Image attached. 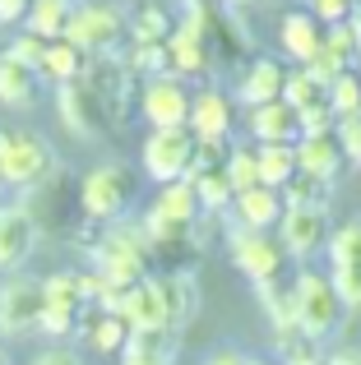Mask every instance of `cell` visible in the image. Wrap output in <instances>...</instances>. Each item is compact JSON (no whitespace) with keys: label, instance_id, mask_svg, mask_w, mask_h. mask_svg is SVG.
Listing matches in <instances>:
<instances>
[{"label":"cell","instance_id":"obj_1","mask_svg":"<svg viewBox=\"0 0 361 365\" xmlns=\"http://www.w3.org/2000/svg\"><path fill=\"white\" fill-rule=\"evenodd\" d=\"M343 296H338L334 277L320 273V268H301L297 277H292V324H297V333L310 342V347H320V342H329L338 329H343Z\"/></svg>","mask_w":361,"mask_h":365},{"label":"cell","instance_id":"obj_2","mask_svg":"<svg viewBox=\"0 0 361 365\" xmlns=\"http://www.w3.org/2000/svg\"><path fill=\"white\" fill-rule=\"evenodd\" d=\"M135 199H139V180H135V171L121 167V162L93 167L88 176H83V185H79L83 217H93V222H102V227L126 222V213L135 208Z\"/></svg>","mask_w":361,"mask_h":365},{"label":"cell","instance_id":"obj_3","mask_svg":"<svg viewBox=\"0 0 361 365\" xmlns=\"http://www.w3.org/2000/svg\"><path fill=\"white\" fill-rule=\"evenodd\" d=\"M56 171V148L37 130H0V185L37 190Z\"/></svg>","mask_w":361,"mask_h":365},{"label":"cell","instance_id":"obj_4","mask_svg":"<svg viewBox=\"0 0 361 365\" xmlns=\"http://www.w3.org/2000/svg\"><path fill=\"white\" fill-rule=\"evenodd\" d=\"M232 264L241 268L255 282V292H269V287H288V268L292 255L283 250V241L273 232H232Z\"/></svg>","mask_w":361,"mask_h":365},{"label":"cell","instance_id":"obj_5","mask_svg":"<svg viewBox=\"0 0 361 365\" xmlns=\"http://www.w3.org/2000/svg\"><path fill=\"white\" fill-rule=\"evenodd\" d=\"M88 287H83V273H51L42 277V324L37 333L46 338H74L88 314Z\"/></svg>","mask_w":361,"mask_h":365},{"label":"cell","instance_id":"obj_6","mask_svg":"<svg viewBox=\"0 0 361 365\" xmlns=\"http://www.w3.org/2000/svg\"><path fill=\"white\" fill-rule=\"evenodd\" d=\"M126 37V9L111 0H79L65 28V42H74L83 56H111Z\"/></svg>","mask_w":361,"mask_h":365},{"label":"cell","instance_id":"obj_7","mask_svg":"<svg viewBox=\"0 0 361 365\" xmlns=\"http://www.w3.org/2000/svg\"><path fill=\"white\" fill-rule=\"evenodd\" d=\"M195 158H199V139L185 130H153L139 148V162H144V176L158 180V185H176V180L195 176Z\"/></svg>","mask_w":361,"mask_h":365},{"label":"cell","instance_id":"obj_8","mask_svg":"<svg viewBox=\"0 0 361 365\" xmlns=\"http://www.w3.org/2000/svg\"><path fill=\"white\" fill-rule=\"evenodd\" d=\"M190 102H195V93L185 88V79L163 74V79H148L144 88H139V116L153 125V130H185Z\"/></svg>","mask_w":361,"mask_h":365},{"label":"cell","instance_id":"obj_9","mask_svg":"<svg viewBox=\"0 0 361 365\" xmlns=\"http://www.w3.org/2000/svg\"><path fill=\"white\" fill-rule=\"evenodd\" d=\"M329 277L347 310H361V217L343 222L329 236Z\"/></svg>","mask_w":361,"mask_h":365},{"label":"cell","instance_id":"obj_10","mask_svg":"<svg viewBox=\"0 0 361 365\" xmlns=\"http://www.w3.org/2000/svg\"><path fill=\"white\" fill-rule=\"evenodd\" d=\"M37 324H42V282L14 273L0 287V333L5 338H24Z\"/></svg>","mask_w":361,"mask_h":365},{"label":"cell","instance_id":"obj_11","mask_svg":"<svg viewBox=\"0 0 361 365\" xmlns=\"http://www.w3.org/2000/svg\"><path fill=\"white\" fill-rule=\"evenodd\" d=\"M273 236L283 241V250L292 259H315L334 236L329 232V208H288Z\"/></svg>","mask_w":361,"mask_h":365},{"label":"cell","instance_id":"obj_12","mask_svg":"<svg viewBox=\"0 0 361 365\" xmlns=\"http://www.w3.org/2000/svg\"><path fill=\"white\" fill-rule=\"evenodd\" d=\"M56 111H61L65 130L79 134V139H98V134L111 125L107 111H102V102H98V93H93L83 79L61 83V88H56Z\"/></svg>","mask_w":361,"mask_h":365},{"label":"cell","instance_id":"obj_13","mask_svg":"<svg viewBox=\"0 0 361 365\" xmlns=\"http://www.w3.org/2000/svg\"><path fill=\"white\" fill-rule=\"evenodd\" d=\"M236 130V102L223 88H199L190 102V134L199 143H227Z\"/></svg>","mask_w":361,"mask_h":365},{"label":"cell","instance_id":"obj_14","mask_svg":"<svg viewBox=\"0 0 361 365\" xmlns=\"http://www.w3.org/2000/svg\"><path fill=\"white\" fill-rule=\"evenodd\" d=\"M37 250V217L24 204H5L0 213V273H19Z\"/></svg>","mask_w":361,"mask_h":365},{"label":"cell","instance_id":"obj_15","mask_svg":"<svg viewBox=\"0 0 361 365\" xmlns=\"http://www.w3.org/2000/svg\"><path fill=\"white\" fill-rule=\"evenodd\" d=\"M278 46L292 65H310L325 46V24H320L310 9H288L278 24Z\"/></svg>","mask_w":361,"mask_h":365},{"label":"cell","instance_id":"obj_16","mask_svg":"<svg viewBox=\"0 0 361 365\" xmlns=\"http://www.w3.org/2000/svg\"><path fill=\"white\" fill-rule=\"evenodd\" d=\"M121 314H126L130 333H148V329H167L172 333V324H167V301H163V282L158 277H144V282H135L126 296H121Z\"/></svg>","mask_w":361,"mask_h":365},{"label":"cell","instance_id":"obj_17","mask_svg":"<svg viewBox=\"0 0 361 365\" xmlns=\"http://www.w3.org/2000/svg\"><path fill=\"white\" fill-rule=\"evenodd\" d=\"M232 213H236V227H241V232H278L288 204H283V190L255 185V190H241V195L232 199Z\"/></svg>","mask_w":361,"mask_h":365},{"label":"cell","instance_id":"obj_18","mask_svg":"<svg viewBox=\"0 0 361 365\" xmlns=\"http://www.w3.org/2000/svg\"><path fill=\"white\" fill-rule=\"evenodd\" d=\"M283 83H288V65L269 61V56H255L250 65L241 70V83H236V102L245 111L264 107V102H278L283 98Z\"/></svg>","mask_w":361,"mask_h":365},{"label":"cell","instance_id":"obj_19","mask_svg":"<svg viewBox=\"0 0 361 365\" xmlns=\"http://www.w3.org/2000/svg\"><path fill=\"white\" fill-rule=\"evenodd\" d=\"M79 338L88 342L93 351H102V356H126L130 347V324L121 310H102V305H88V314H83L79 324Z\"/></svg>","mask_w":361,"mask_h":365},{"label":"cell","instance_id":"obj_20","mask_svg":"<svg viewBox=\"0 0 361 365\" xmlns=\"http://www.w3.org/2000/svg\"><path fill=\"white\" fill-rule=\"evenodd\" d=\"M245 130H250L255 143H297L301 139V116L278 98V102H264V107L245 111Z\"/></svg>","mask_w":361,"mask_h":365},{"label":"cell","instance_id":"obj_21","mask_svg":"<svg viewBox=\"0 0 361 365\" xmlns=\"http://www.w3.org/2000/svg\"><path fill=\"white\" fill-rule=\"evenodd\" d=\"M343 143H338L334 130L325 134H301L297 139V171H306V176H320V180H338V171H343Z\"/></svg>","mask_w":361,"mask_h":365},{"label":"cell","instance_id":"obj_22","mask_svg":"<svg viewBox=\"0 0 361 365\" xmlns=\"http://www.w3.org/2000/svg\"><path fill=\"white\" fill-rule=\"evenodd\" d=\"M158 282H163V301H167V324H172V333L180 338V333L195 324V314H199V282H195L190 268L163 273Z\"/></svg>","mask_w":361,"mask_h":365},{"label":"cell","instance_id":"obj_23","mask_svg":"<svg viewBox=\"0 0 361 365\" xmlns=\"http://www.w3.org/2000/svg\"><path fill=\"white\" fill-rule=\"evenodd\" d=\"M167 61H172L176 79H204V74L213 70V51H208L204 37L185 24H176V33L167 37Z\"/></svg>","mask_w":361,"mask_h":365},{"label":"cell","instance_id":"obj_24","mask_svg":"<svg viewBox=\"0 0 361 365\" xmlns=\"http://www.w3.org/2000/svg\"><path fill=\"white\" fill-rule=\"evenodd\" d=\"M176 33V19L158 0H139L135 14H126V37L135 46H167V37Z\"/></svg>","mask_w":361,"mask_h":365},{"label":"cell","instance_id":"obj_25","mask_svg":"<svg viewBox=\"0 0 361 365\" xmlns=\"http://www.w3.org/2000/svg\"><path fill=\"white\" fill-rule=\"evenodd\" d=\"M70 14H74V0H33L24 19V33L42 37V42H61L65 28H70Z\"/></svg>","mask_w":361,"mask_h":365},{"label":"cell","instance_id":"obj_26","mask_svg":"<svg viewBox=\"0 0 361 365\" xmlns=\"http://www.w3.org/2000/svg\"><path fill=\"white\" fill-rule=\"evenodd\" d=\"M88 61L93 56H83L74 42H46V56H42V70L37 74H46V79L61 88V83H74V79H83V70H88Z\"/></svg>","mask_w":361,"mask_h":365},{"label":"cell","instance_id":"obj_27","mask_svg":"<svg viewBox=\"0 0 361 365\" xmlns=\"http://www.w3.org/2000/svg\"><path fill=\"white\" fill-rule=\"evenodd\" d=\"M255 158H260V185L283 190L297 176V143H255Z\"/></svg>","mask_w":361,"mask_h":365},{"label":"cell","instance_id":"obj_28","mask_svg":"<svg viewBox=\"0 0 361 365\" xmlns=\"http://www.w3.org/2000/svg\"><path fill=\"white\" fill-rule=\"evenodd\" d=\"M283 102H288L297 116H306V111L315 107H329V83H320L310 70H288V83H283Z\"/></svg>","mask_w":361,"mask_h":365},{"label":"cell","instance_id":"obj_29","mask_svg":"<svg viewBox=\"0 0 361 365\" xmlns=\"http://www.w3.org/2000/svg\"><path fill=\"white\" fill-rule=\"evenodd\" d=\"M33 93H37V70H28V65L9 61L0 51V107H28Z\"/></svg>","mask_w":361,"mask_h":365},{"label":"cell","instance_id":"obj_30","mask_svg":"<svg viewBox=\"0 0 361 365\" xmlns=\"http://www.w3.org/2000/svg\"><path fill=\"white\" fill-rule=\"evenodd\" d=\"M190 185H195L199 208H204V213H223V208H232V199H236V190H232V180H227L223 167L195 171V176H190Z\"/></svg>","mask_w":361,"mask_h":365},{"label":"cell","instance_id":"obj_31","mask_svg":"<svg viewBox=\"0 0 361 365\" xmlns=\"http://www.w3.org/2000/svg\"><path fill=\"white\" fill-rule=\"evenodd\" d=\"M329 199H334V180L306 176V171H297V176L283 185V204L288 208H329Z\"/></svg>","mask_w":361,"mask_h":365},{"label":"cell","instance_id":"obj_32","mask_svg":"<svg viewBox=\"0 0 361 365\" xmlns=\"http://www.w3.org/2000/svg\"><path fill=\"white\" fill-rule=\"evenodd\" d=\"M329 107H334V116H357L361 111V70H347L338 74L334 83H329Z\"/></svg>","mask_w":361,"mask_h":365},{"label":"cell","instance_id":"obj_33","mask_svg":"<svg viewBox=\"0 0 361 365\" xmlns=\"http://www.w3.org/2000/svg\"><path fill=\"white\" fill-rule=\"evenodd\" d=\"M223 171H227V180H232L236 195L260 185V158H255V148H232L227 162H223Z\"/></svg>","mask_w":361,"mask_h":365},{"label":"cell","instance_id":"obj_34","mask_svg":"<svg viewBox=\"0 0 361 365\" xmlns=\"http://www.w3.org/2000/svg\"><path fill=\"white\" fill-rule=\"evenodd\" d=\"M126 65L139 74V83H148V79H163V74H172V61H167V46H135Z\"/></svg>","mask_w":361,"mask_h":365},{"label":"cell","instance_id":"obj_35","mask_svg":"<svg viewBox=\"0 0 361 365\" xmlns=\"http://www.w3.org/2000/svg\"><path fill=\"white\" fill-rule=\"evenodd\" d=\"M306 9H310V14H315L325 28L352 24V19H357V0H306Z\"/></svg>","mask_w":361,"mask_h":365},{"label":"cell","instance_id":"obj_36","mask_svg":"<svg viewBox=\"0 0 361 365\" xmlns=\"http://www.w3.org/2000/svg\"><path fill=\"white\" fill-rule=\"evenodd\" d=\"M5 56H9V61H19V65H28V70H42L46 42H42V37H33V33H19L14 42L5 46Z\"/></svg>","mask_w":361,"mask_h":365},{"label":"cell","instance_id":"obj_37","mask_svg":"<svg viewBox=\"0 0 361 365\" xmlns=\"http://www.w3.org/2000/svg\"><path fill=\"white\" fill-rule=\"evenodd\" d=\"M334 134H338V143H343V158L352 162V167H361V111L357 116H343L334 125Z\"/></svg>","mask_w":361,"mask_h":365},{"label":"cell","instance_id":"obj_38","mask_svg":"<svg viewBox=\"0 0 361 365\" xmlns=\"http://www.w3.org/2000/svg\"><path fill=\"white\" fill-rule=\"evenodd\" d=\"M28 5H33V0H0V28L24 24V19H28Z\"/></svg>","mask_w":361,"mask_h":365},{"label":"cell","instance_id":"obj_39","mask_svg":"<svg viewBox=\"0 0 361 365\" xmlns=\"http://www.w3.org/2000/svg\"><path fill=\"white\" fill-rule=\"evenodd\" d=\"M204 365H250V356H241V351H232V347H223V351H213Z\"/></svg>","mask_w":361,"mask_h":365},{"label":"cell","instance_id":"obj_40","mask_svg":"<svg viewBox=\"0 0 361 365\" xmlns=\"http://www.w3.org/2000/svg\"><path fill=\"white\" fill-rule=\"evenodd\" d=\"M33 365H83L74 351H46V356H37Z\"/></svg>","mask_w":361,"mask_h":365},{"label":"cell","instance_id":"obj_41","mask_svg":"<svg viewBox=\"0 0 361 365\" xmlns=\"http://www.w3.org/2000/svg\"><path fill=\"white\" fill-rule=\"evenodd\" d=\"M121 365H172V356H139V351H126Z\"/></svg>","mask_w":361,"mask_h":365},{"label":"cell","instance_id":"obj_42","mask_svg":"<svg viewBox=\"0 0 361 365\" xmlns=\"http://www.w3.org/2000/svg\"><path fill=\"white\" fill-rule=\"evenodd\" d=\"M329 365H361V351H357V347H347V351H334V356H329Z\"/></svg>","mask_w":361,"mask_h":365},{"label":"cell","instance_id":"obj_43","mask_svg":"<svg viewBox=\"0 0 361 365\" xmlns=\"http://www.w3.org/2000/svg\"><path fill=\"white\" fill-rule=\"evenodd\" d=\"M352 33H357V70H361V14L352 19Z\"/></svg>","mask_w":361,"mask_h":365},{"label":"cell","instance_id":"obj_44","mask_svg":"<svg viewBox=\"0 0 361 365\" xmlns=\"http://www.w3.org/2000/svg\"><path fill=\"white\" fill-rule=\"evenodd\" d=\"M218 5H227V9H241V5H260V0H218Z\"/></svg>","mask_w":361,"mask_h":365},{"label":"cell","instance_id":"obj_45","mask_svg":"<svg viewBox=\"0 0 361 365\" xmlns=\"http://www.w3.org/2000/svg\"><path fill=\"white\" fill-rule=\"evenodd\" d=\"M0 213H5V185H0Z\"/></svg>","mask_w":361,"mask_h":365},{"label":"cell","instance_id":"obj_46","mask_svg":"<svg viewBox=\"0 0 361 365\" xmlns=\"http://www.w3.org/2000/svg\"><path fill=\"white\" fill-rule=\"evenodd\" d=\"M250 365H278V361H250Z\"/></svg>","mask_w":361,"mask_h":365},{"label":"cell","instance_id":"obj_47","mask_svg":"<svg viewBox=\"0 0 361 365\" xmlns=\"http://www.w3.org/2000/svg\"><path fill=\"white\" fill-rule=\"evenodd\" d=\"M0 365H9V361H5V351H0Z\"/></svg>","mask_w":361,"mask_h":365},{"label":"cell","instance_id":"obj_48","mask_svg":"<svg viewBox=\"0 0 361 365\" xmlns=\"http://www.w3.org/2000/svg\"><path fill=\"white\" fill-rule=\"evenodd\" d=\"M74 5H79V0H74Z\"/></svg>","mask_w":361,"mask_h":365}]
</instances>
